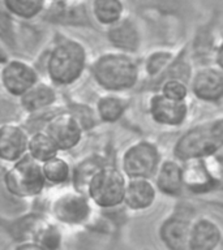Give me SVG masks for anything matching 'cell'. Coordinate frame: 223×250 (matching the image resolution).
<instances>
[{"label":"cell","instance_id":"20","mask_svg":"<svg viewBox=\"0 0 223 250\" xmlns=\"http://www.w3.org/2000/svg\"><path fill=\"white\" fill-rule=\"evenodd\" d=\"M46 12L43 17L50 22L68 23V25H82L88 22V11L85 3L77 1H55L45 7Z\"/></svg>","mask_w":223,"mask_h":250},{"label":"cell","instance_id":"13","mask_svg":"<svg viewBox=\"0 0 223 250\" xmlns=\"http://www.w3.org/2000/svg\"><path fill=\"white\" fill-rule=\"evenodd\" d=\"M209 162L210 159H200L183 163L185 193L207 194L223 187V181L211 169Z\"/></svg>","mask_w":223,"mask_h":250},{"label":"cell","instance_id":"19","mask_svg":"<svg viewBox=\"0 0 223 250\" xmlns=\"http://www.w3.org/2000/svg\"><path fill=\"white\" fill-rule=\"evenodd\" d=\"M158 198V190L150 179H128L124 193V205L128 210L142 212L152 208Z\"/></svg>","mask_w":223,"mask_h":250},{"label":"cell","instance_id":"21","mask_svg":"<svg viewBox=\"0 0 223 250\" xmlns=\"http://www.w3.org/2000/svg\"><path fill=\"white\" fill-rule=\"evenodd\" d=\"M193 72H195V65H193L191 58H189L188 46L187 42H185L178 48L175 59L172 60L167 69L164 70L163 74L156 82H153L152 85H149L145 89H148L152 93H156L158 87L167 80H180V81L189 83L192 76H193Z\"/></svg>","mask_w":223,"mask_h":250},{"label":"cell","instance_id":"26","mask_svg":"<svg viewBox=\"0 0 223 250\" xmlns=\"http://www.w3.org/2000/svg\"><path fill=\"white\" fill-rule=\"evenodd\" d=\"M128 101L120 94H106L97 102V115L105 123H115L128 108Z\"/></svg>","mask_w":223,"mask_h":250},{"label":"cell","instance_id":"4","mask_svg":"<svg viewBox=\"0 0 223 250\" xmlns=\"http://www.w3.org/2000/svg\"><path fill=\"white\" fill-rule=\"evenodd\" d=\"M200 215L188 198L174 201V206L156 227V237L164 250H187L192 224Z\"/></svg>","mask_w":223,"mask_h":250},{"label":"cell","instance_id":"29","mask_svg":"<svg viewBox=\"0 0 223 250\" xmlns=\"http://www.w3.org/2000/svg\"><path fill=\"white\" fill-rule=\"evenodd\" d=\"M101 167H103V164L99 163L95 158H90V159L82 162L81 164H78L73 173V184L76 191L86 195L88 184H89L91 176Z\"/></svg>","mask_w":223,"mask_h":250},{"label":"cell","instance_id":"12","mask_svg":"<svg viewBox=\"0 0 223 250\" xmlns=\"http://www.w3.org/2000/svg\"><path fill=\"white\" fill-rule=\"evenodd\" d=\"M50 210L58 222L70 226L86 222L91 214L89 198L76 190L56 197L51 203Z\"/></svg>","mask_w":223,"mask_h":250},{"label":"cell","instance_id":"15","mask_svg":"<svg viewBox=\"0 0 223 250\" xmlns=\"http://www.w3.org/2000/svg\"><path fill=\"white\" fill-rule=\"evenodd\" d=\"M0 80L8 93L20 98L39 81V77L37 70L29 62L11 59L3 64Z\"/></svg>","mask_w":223,"mask_h":250},{"label":"cell","instance_id":"9","mask_svg":"<svg viewBox=\"0 0 223 250\" xmlns=\"http://www.w3.org/2000/svg\"><path fill=\"white\" fill-rule=\"evenodd\" d=\"M191 95L205 104L223 103V72L215 65L196 68L189 82Z\"/></svg>","mask_w":223,"mask_h":250},{"label":"cell","instance_id":"24","mask_svg":"<svg viewBox=\"0 0 223 250\" xmlns=\"http://www.w3.org/2000/svg\"><path fill=\"white\" fill-rule=\"evenodd\" d=\"M94 20L102 26L109 27L125 16V4L119 0H95L91 3Z\"/></svg>","mask_w":223,"mask_h":250},{"label":"cell","instance_id":"16","mask_svg":"<svg viewBox=\"0 0 223 250\" xmlns=\"http://www.w3.org/2000/svg\"><path fill=\"white\" fill-rule=\"evenodd\" d=\"M152 180L158 190V194L164 195L174 201L184 198L185 187L183 163H180L175 158H163Z\"/></svg>","mask_w":223,"mask_h":250},{"label":"cell","instance_id":"2","mask_svg":"<svg viewBox=\"0 0 223 250\" xmlns=\"http://www.w3.org/2000/svg\"><path fill=\"white\" fill-rule=\"evenodd\" d=\"M93 77L102 89L120 94L134 89L141 81V62L134 56L109 51L98 56L91 66Z\"/></svg>","mask_w":223,"mask_h":250},{"label":"cell","instance_id":"37","mask_svg":"<svg viewBox=\"0 0 223 250\" xmlns=\"http://www.w3.org/2000/svg\"><path fill=\"white\" fill-rule=\"evenodd\" d=\"M217 250H223V240H222V242L219 244L218 248H217Z\"/></svg>","mask_w":223,"mask_h":250},{"label":"cell","instance_id":"27","mask_svg":"<svg viewBox=\"0 0 223 250\" xmlns=\"http://www.w3.org/2000/svg\"><path fill=\"white\" fill-rule=\"evenodd\" d=\"M3 5L12 16L27 20L42 15L46 3L41 0H4Z\"/></svg>","mask_w":223,"mask_h":250},{"label":"cell","instance_id":"35","mask_svg":"<svg viewBox=\"0 0 223 250\" xmlns=\"http://www.w3.org/2000/svg\"><path fill=\"white\" fill-rule=\"evenodd\" d=\"M9 59H8L7 54H5V51L3 50V47L0 46V64H4V62H7Z\"/></svg>","mask_w":223,"mask_h":250},{"label":"cell","instance_id":"34","mask_svg":"<svg viewBox=\"0 0 223 250\" xmlns=\"http://www.w3.org/2000/svg\"><path fill=\"white\" fill-rule=\"evenodd\" d=\"M15 250H46L45 248L37 244L35 241H26L21 242L19 246H16Z\"/></svg>","mask_w":223,"mask_h":250},{"label":"cell","instance_id":"33","mask_svg":"<svg viewBox=\"0 0 223 250\" xmlns=\"http://www.w3.org/2000/svg\"><path fill=\"white\" fill-rule=\"evenodd\" d=\"M214 65L223 72V34H221L214 54Z\"/></svg>","mask_w":223,"mask_h":250},{"label":"cell","instance_id":"10","mask_svg":"<svg viewBox=\"0 0 223 250\" xmlns=\"http://www.w3.org/2000/svg\"><path fill=\"white\" fill-rule=\"evenodd\" d=\"M191 107L188 102H174L159 93H150L148 113L154 124L163 128H181L188 121Z\"/></svg>","mask_w":223,"mask_h":250},{"label":"cell","instance_id":"30","mask_svg":"<svg viewBox=\"0 0 223 250\" xmlns=\"http://www.w3.org/2000/svg\"><path fill=\"white\" fill-rule=\"evenodd\" d=\"M156 93L162 94L164 98L174 102H188L191 97L189 83L180 80H167L158 87Z\"/></svg>","mask_w":223,"mask_h":250},{"label":"cell","instance_id":"32","mask_svg":"<svg viewBox=\"0 0 223 250\" xmlns=\"http://www.w3.org/2000/svg\"><path fill=\"white\" fill-rule=\"evenodd\" d=\"M0 39L9 47H15L16 33L12 15L5 9L3 1L0 3Z\"/></svg>","mask_w":223,"mask_h":250},{"label":"cell","instance_id":"36","mask_svg":"<svg viewBox=\"0 0 223 250\" xmlns=\"http://www.w3.org/2000/svg\"><path fill=\"white\" fill-rule=\"evenodd\" d=\"M213 159L215 160V163L218 164V167L223 168V151L221 152V154H218V155H217V156H214Z\"/></svg>","mask_w":223,"mask_h":250},{"label":"cell","instance_id":"28","mask_svg":"<svg viewBox=\"0 0 223 250\" xmlns=\"http://www.w3.org/2000/svg\"><path fill=\"white\" fill-rule=\"evenodd\" d=\"M42 171L46 181L51 184L66 183L70 175L69 164L67 163V160L59 156H55L52 159L42 163Z\"/></svg>","mask_w":223,"mask_h":250},{"label":"cell","instance_id":"17","mask_svg":"<svg viewBox=\"0 0 223 250\" xmlns=\"http://www.w3.org/2000/svg\"><path fill=\"white\" fill-rule=\"evenodd\" d=\"M223 240V229L215 219L200 214L192 224L187 250H217Z\"/></svg>","mask_w":223,"mask_h":250},{"label":"cell","instance_id":"5","mask_svg":"<svg viewBox=\"0 0 223 250\" xmlns=\"http://www.w3.org/2000/svg\"><path fill=\"white\" fill-rule=\"evenodd\" d=\"M127 177L121 169L112 166H103L90 179L86 197L98 207L115 208L124 202Z\"/></svg>","mask_w":223,"mask_h":250},{"label":"cell","instance_id":"11","mask_svg":"<svg viewBox=\"0 0 223 250\" xmlns=\"http://www.w3.org/2000/svg\"><path fill=\"white\" fill-rule=\"evenodd\" d=\"M43 130L54 141L59 151L76 147L84 134V126L72 112H62L52 116Z\"/></svg>","mask_w":223,"mask_h":250},{"label":"cell","instance_id":"3","mask_svg":"<svg viewBox=\"0 0 223 250\" xmlns=\"http://www.w3.org/2000/svg\"><path fill=\"white\" fill-rule=\"evenodd\" d=\"M86 50L74 39H63L52 47L47 60V73L55 85L68 86L76 82L86 66Z\"/></svg>","mask_w":223,"mask_h":250},{"label":"cell","instance_id":"14","mask_svg":"<svg viewBox=\"0 0 223 250\" xmlns=\"http://www.w3.org/2000/svg\"><path fill=\"white\" fill-rule=\"evenodd\" d=\"M106 35L115 51L132 56L140 52L144 41L140 23L128 15L107 27Z\"/></svg>","mask_w":223,"mask_h":250},{"label":"cell","instance_id":"23","mask_svg":"<svg viewBox=\"0 0 223 250\" xmlns=\"http://www.w3.org/2000/svg\"><path fill=\"white\" fill-rule=\"evenodd\" d=\"M56 102V91L46 82L38 81L31 89L20 97V103L27 112H37Z\"/></svg>","mask_w":223,"mask_h":250},{"label":"cell","instance_id":"8","mask_svg":"<svg viewBox=\"0 0 223 250\" xmlns=\"http://www.w3.org/2000/svg\"><path fill=\"white\" fill-rule=\"evenodd\" d=\"M218 12H213L206 21L196 27L192 39L187 42L189 58L196 68L214 65V54L221 35L217 34Z\"/></svg>","mask_w":223,"mask_h":250},{"label":"cell","instance_id":"31","mask_svg":"<svg viewBox=\"0 0 223 250\" xmlns=\"http://www.w3.org/2000/svg\"><path fill=\"white\" fill-rule=\"evenodd\" d=\"M34 241L46 250H58L62 244V234L56 227L46 226L38 230Z\"/></svg>","mask_w":223,"mask_h":250},{"label":"cell","instance_id":"6","mask_svg":"<svg viewBox=\"0 0 223 250\" xmlns=\"http://www.w3.org/2000/svg\"><path fill=\"white\" fill-rule=\"evenodd\" d=\"M46 184L42 163L30 155L22 156L4 175V185L7 190L19 198H30L42 193Z\"/></svg>","mask_w":223,"mask_h":250},{"label":"cell","instance_id":"18","mask_svg":"<svg viewBox=\"0 0 223 250\" xmlns=\"http://www.w3.org/2000/svg\"><path fill=\"white\" fill-rule=\"evenodd\" d=\"M30 134L23 126L15 123L0 125V159L16 163L27 154Z\"/></svg>","mask_w":223,"mask_h":250},{"label":"cell","instance_id":"1","mask_svg":"<svg viewBox=\"0 0 223 250\" xmlns=\"http://www.w3.org/2000/svg\"><path fill=\"white\" fill-rule=\"evenodd\" d=\"M223 151V115L207 119L184 130L172 145V158L180 163L211 159Z\"/></svg>","mask_w":223,"mask_h":250},{"label":"cell","instance_id":"7","mask_svg":"<svg viewBox=\"0 0 223 250\" xmlns=\"http://www.w3.org/2000/svg\"><path fill=\"white\" fill-rule=\"evenodd\" d=\"M163 160L159 146L150 140H138L121 155V172L127 179H150Z\"/></svg>","mask_w":223,"mask_h":250},{"label":"cell","instance_id":"22","mask_svg":"<svg viewBox=\"0 0 223 250\" xmlns=\"http://www.w3.org/2000/svg\"><path fill=\"white\" fill-rule=\"evenodd\" d=\"M179 48V47H178ZM178 48L158 47L149 52L141 62V73L145 77V87L152 85L163 74V72L175 59Z\"/></svg>","mask_w":223,"mask_h":250},{"label":"cell","instance_id":"25","mask_svg":"<svg viewBox=\"0 0 223 250\" xmlns=\"http://www.w3.org/2000/svg\"><path fill=\"white\" fill-rule=\"evenodd\" d=\"M58 154L59 148L43 129L30 134L27 144V155H30L33 159L39 163H45L47 160L58 156Z\"/></svg>","mask_w":223,"mask_h":250}]
</instances>
